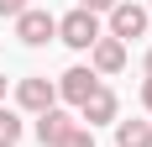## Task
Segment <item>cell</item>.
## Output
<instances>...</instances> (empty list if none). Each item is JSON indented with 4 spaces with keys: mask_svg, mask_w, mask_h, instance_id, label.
Returning a JSON list of instances; mask_svg holds the SVG:
<instances>
[{
    "mask_svg": "<svg viewBox=\"0 0 152 147\" xmlns=\"http://www.w3.org/2000/svg\"><path fill=\"white\" fill-rule=\"evenodd\" d=\"M105 32H100V16H89V11H68V16H58V42H68V47H79V53H89L94 42H100Z\"/></svg>",
    "mask_w": 152,
    "mask_h": 147,
    "instance_id": "cell-1",
    "label": "cell"
},
{
    "mask_svg": "<svg viewBox=\"0 0 152 147\" xmlns=\"http://www.w3.org/2000/svg\"><path fill=\"white\" fill-rule=\"evenodd\" d=\"M16 105H21V110H31V116H42V110H53V105H58V84H53L47 74H31V79H21V84H16Z\"/></svg>",
    "mask_w": 152,
    "mask_h": 147,
    "instance_id": "cell-2",
    "label": "cell"
},
{
    "mask_svg": "<svg viewBox=\"0 0 152 147\" xmlns=\"http://www.w3.org/2000/svg\"><path fill=\"white\" fill-rule=\"evenodd\" d=\"M152 21H147V11H142L137 0H115L110 5V37L115 42H131V37H142Z\"/></svg>",
    "mask_w": 152,
    "mask_h": 147,
    "instance_id": "cell-3",
    "label": "cell"
},
{
    "mask_svg": "<svg viewBox=\"0 0 152 147\" xmlns=\"http://www.w3.org/2000/svg\"><path fill=\"white\" fill-rule=\"evenodd\" d=\"M16 37H21V42L26 47H47L53 42V37H58V16H47V11H21L16 16Z\"/></svg>",
    "mask_w": 152,
    "mask_h": 147,
    "instance_id": "cell-4",
    "label": "cell"
},
{
    "mask_svg": "<svg viewBox=\"0 0 152 147\" xmlns=\"http://www.w3.org/2000/svg\"><path fill=\"white\" fill-rule=\"evenodd\" d=\"M121 68H126V42L100 37V42L89 47V74H94V79H105V74H121Z\"/></svg>",
    "mask_w": 152,
    "mask_h": 147,
    "instance_id": "cell-5",
    "label": "cell"
},
{
    "mask_svg": "<svg viewBox=\"0 0 152 147\" xmlns=\"http://www.w3.org/2000/svg\"><path fill=\"white\" fill-rule=\"evenodd\" d=\"M74 126H79V121L68 116V110H58V105H53V110H42V116H37V142H42V147H63Z\"/></svg>",
    "mask_w": 152,
    "mask_h": 147,
    "instance_id": "cell-6",
    "label": "cell"
},
{
    "mask_svg": "<svg viewBox=\"0 0 152 147\" xmlns=\"http://www.w3.org/2000/svg\"><path fill=\"white\" fill-rule=\"evenodd\" d=\"M115 110H121V105H115V95H110L105 84L79 105V116H84V126H89V132H94V126H105V121H115Z\"/></svg>",
    "mask_w": 152,
    "mask_h": 147,
    "instance_id": "cell-7",
    "label": "cell"
},
{
    "mask_svg": "<svg viewBox=\"0 0 152 147\" xmlns=\"http://www.w3.org/2000/svg\"><path fill=\"white\" fill-rule=\"evenodd\" d=\"M94 89H100V79H94L89 68H68V74L58 79V95H63L68 105H84V100L94 95Z\"/></svg>",
    "mask_w": 152,
    "mask_h": 147,
    "instance_id": "cell-8",
    "label": "cell"
},
{
    "mask_svg": "<svg viewBox=\"0 0 152 147\" xmlns=\"http://www.w3.org/2000/svg\"><path fill=\"white\" fill-rule=\"evenodd\" d=\"M115 147H152V121H115Z\"/></svg>",
    "mask_w": 152,
    "mask_h": 147,
    "instance_id": "cell-9",
    "label": "cell"
},
{
    "mask_svg": "<svg viewBox=\"0 0 152 147\" xmlns=\"http://www.w3.org/2000/svg\"><path fill=\"white\" fill-rule=\"evenodd\" d=\"M0 142L5 147L21 142V116H16V110H0Z\"/></svg>",
    "mask_w": 152,
    "mask_h": 147,
    "instance_id": "cell-10",
    "label": "cell"
},
{
    "mask_svg": "<svg viewBox=\"0 0 152 147\" xmlns=\"http://www.w3.org/2000/svg\"><path fill=\"white\" fill-rule=\"evenodd\" d=\"M63 147H94V132H89V126H74V132H68V142H63Z\"/></svg>",
    "mask_w": 152,
    "mask_h": 147,
    "instance_id": "cell-11",
    "label": "cell"
},
{
    "mask_svg": "<svg viewBox=\"0 0 152 147\" xmlns=\"http://www.w3.org/2000/svg\"><path fill=\"white\" fill-rule=\"evenodd\" d=\"M115 0H79V11H89V16H100V11H110Z\"/></svg>",
    "mask_w": 152,
    "mask_h": 147,
    "instance_id": "cell-12",
    "label": "cell"
},
{
    "mask_svg": "<svg viewBox=\"0 0 152 147\" xmlns=\"http://www.w3.org/2000/svg\"><path fill=\"white\" fill-rule=\"evenodd\" d=\"M21 11H26V0H0V16H11V21H16Z\"/></svg>",
    "mask_w": 152,
    "mask_h": 147,
    "instance_id": "cell-13",
    "label": "cell"
},
{
    "mask_svg": "<svg viewBox=\"0 0 152 147\" xmlns=\"http://www.w3.org/2000/svg\"><path fill=\"white\" fill-rule=\"evenodd\" d=\"M142 105H147V110H152V79H147V84H142Z\"/></svg>",
    "mask_w": 152,
    "mask_h": 147,
    "instance_id": "cell-14",
    "label": "cell"
},
{
    "mask_svg": "<svg viewBox=\"0 0 152 147\" xmlns=\"http://www.w3.org/2000/svg\"><path fill=\"white\" fill-rule=\"evenodd\" d=\"M147 79H152V47H147Z\"/></svg>",
    "mask_w": 152,
    "mask_h": 147,
    "instance_id": "cell-15",
    "label": "cell"
},
{
    "mask_svg": "<svg viewBox=\"0 0 152 147\" xmlns=\"http://www.w3.org/2000/svg\"><path fill=\"white\" fill-rule=\"evenodd\" d=\"M0 100H5V74H0Z\"/></svg>",
    "mask_w": 152,
    "mask_h": 147,
    "instance_id": "cell-16",
    "label": "cell"
},
{
    "mask_svg": "<svg viewBox=\"0 0 152 147\" xmlns=\"http://www.w3.org/2000/svg\"><path fill=\"white\" fill-rule=\"evenodd\" d=\"M147 21H152V11H147Z\"/></svg>",
    "mask_w": 152,
    "mask_h": 147,
    "instance_id": "cell-17",
    "label": "cell"
},
{
    "mask_svg": "<svg viewBox=\"0 0 152 147\" xmlns=\"http://www.w3.org/2000/svg\"><path fill=\"white\" fill-rule=\"evenodd\" d=\"M0 147H5V142H0Z\"/></svg>",
    "mask_w": 152,
    "mask_h": 147,
    "instance_id": "cell-18",
    "label": "cell"
}]
</instances>
